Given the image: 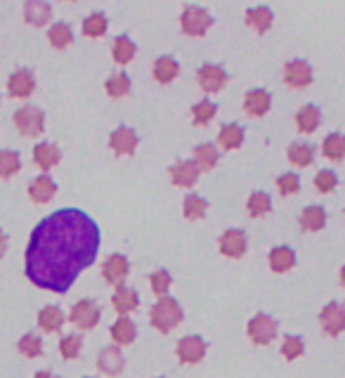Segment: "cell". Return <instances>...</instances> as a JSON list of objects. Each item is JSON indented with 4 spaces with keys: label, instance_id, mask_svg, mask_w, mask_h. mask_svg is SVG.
Segmentation results:
<instances>
[{
    "label": "cell",
    "instance_id": "7dc6e473",
    "mask_svg": "<svg viewBox=\"0 0 345 378\" xmlns=\"http://www.w3.org/2000/svg\"><path fill=\"white\" fill-rule=\"evenodd\" d=\"M5 251H8V234L0 230V258L5 255Z\"/></svg>",
    "mask_w": 345,
    "mask_h": 378
},
{
    "label": "cell",
    "instance_id": "8d00e7d4",
    "mask_svg": "<svg viewBox=\"0 0 345 378\" xmlns=\"http://www.w3.org/2000/svg\"><path fill=\"white\" fill-rule=\"evenodd\" d=\"M107 95L109 97H114V99H119V97H126V95L130 93V78L126 76V73H114V76H109L107 78Z\"/></svg>",
    "mask_w": 345,
    "mask_h": 378
},
{
    "label": "cell",
    "instance_id": "7402d4cb",
    "mask_svg": "<svg viewBox=\"0 0 345 378\" xmlns=\"http://www.w3.org/2000/svg\"><path fill=\"white\" fill-rule=\"evenodd\" d=\"M267 260H270V268H272L274 272H286V270H291L296 265V253H294V248H289V246H277V248H272Z\"/></svg>",
    "mask_w": 345,
    "mask_h": 378
},
{
    "label": "cell",
    "instance_id": "f35d334b",
    "mask_svg": "<svg viewBox=\"0 0 345 378\" xmlns=\"http://www.w3.org/2000/svg\"><path fill=\"white\" fill-rule=\"evenodd\" d=\"M83 34L88 38H99V36L107 34V17L102 12H93L90 17L83 21Z\"/></svg>",
    "mask_w": 345,
    "mask_h": 378
},
{
    "label": "cell",
    "instance_id": "5b68a950",
    "mask_svg": "<svg viewBox=\"0 0 345 378\" xmlns=\"http://www.w3.org/2000/svg\"><path fill=\"white\" fill-rule=\"evenodd\" d=\"M246 331H248V338L256 345H267L277 336V322L270 315H265V312H260V315H256L248 322Z\"/></svg>",
    "mask_w": 345,
    "mask_h": 378
},
{
    "label": "cell",
    "instance_id": "7a4b0ae2",
    "mask_svg": "<svg viewBox=\"0 0 345 378\" xmlns=\"http://www.w3.org/2000/svg\"><path fill=\"white\" fill-rule=\"evenodd\" d=\"M150 319L154 329H158L161 333H168L182 322V307H180V303L171 296L158 298V303L152 305L150 310Z\"/></svg>",
    "mask_w": 345,
    "mask_h": 378
},
{
    "label": "cell",
    "instance_id": "4fadbf2b",
    "mask_svg": "<svg viewBox=\"0 0 345 378\" xmlns=\"http://www.w3.org/2000/svg\"><path fill=\"white\" fill-rule=\"evenodd\" d=\"M220 251L227 258H241L246 253V234H243V230H227L222 234Z\"/></svg>",
    "mask_w": 345,
    "mask_h": 378
},
{
    "label": "cell",
    "instance_id": "f1b7e54d",
    "mask_svg": "<svg viewBox=\"0 0 345 378\" xmlns=\"http://www.w3.org/2000/svg\"><path fill=\"white\" fill-rule=\"evenodd\" d=\"M178 73H180V67L173 57L166 55V57H158V60L154 62V78H156L158 83H171Z\"/></svg>",
    "mask_w": 345,
    "mask_h": 378
},
{
    "label": "cell",
    "instance_id": "cb8c5ba5",
    "mask_svg": "<svg viewBox=\"0 0 345 378\" xmlns=\"http://www.w3.org/2000/svg\"><path fill=\"white\" fill-rule=\"evenodd\" d=\"M324 222H326V213H324L322 206H307L300 213V227L305 232H320Z\"/></svg>",
    "mask_w": 345,
    "mask_h": 378
},
{
    "label": "cell",
    "instance_id": "836d02e7",
    "mask_svg": "<svg viewBox=\"0 0 345 378\" xmlns=\"http://www.w3.org/2000/svg\"><path fill=\"white\" fill-rule=\"evenodd\" d=\"M22 168V158L12 149H0V178H12L14 173H19Z\"/></svg>",
    "mask_w": 345,
    "mask_h": 378
},
{
    "label": "cell",
    "instance_id": "c3c4849f",
    "mask_svg": "<svg viewBox=\"0 0 345 378\" xmlns=\"http://www.w3.org/2000/svg\"><path fill=\"white\" fill-rule=\"evenodd\" d=\"M34 378H55V376H52L50 371H38V374H36Z\"/></svg>",
    "mask_w": 345,
    "mask_h": 378
},
{
    "label": "cell",
    "instance_id": "d4e9b609",
    "mask_svg": "<svg viewBox=\"0 0 345 378\" xmlns=\"http://www.w3.org/2000/svg\"><path fill=\"white\" fill-rule=\"evenodd\" d=\"M38 324L40 329L47 333H55L62 329V324H64V312L60 310V307L50 305V307H43V310L38 312Z\"/></svg>",
    "mask_w": 345,
    "mask_h": 378
},
{
    "label": "cell",
    "instance_id": "d590c367",
    "mask_svg": "<svg viewBox=\"0 0 345 378\" xmlns=\"http://www.w3.org/2000/svg\"><path fill=\"white\" fill-rule=\"evenodd\" d=\"M217 114V106L211 99H201L192 106V121L194 126H206L213 121V116Z\"/></svg>",
    "mask_w": 345,
    "mask_h": 378
},
{
    "label": "cell",
    "instance_id": "ee69618b",
    "mask_svg": "<svg viewBox=\"0 0 345 378\" xmlns=\"http://www.w3.org/2000/svg\"><path fill=\"white\" fill-rule=\"evenodd\" d=\"M302 353H305V343H302L300 336L284 338V343H281V355H284L286 359H298Z\"/></svg>",
    "mask_w": 345,
    "mask_h": 378
},
{
    "label": "cell",
    "instance_id": "f546056e",
    "mask_svg": "<svg viewBox=\"0 0 345 378\" xmlns=\"http://www.w3.org/2000/svg\"><path fill=\"white\" fill-rule=\"evenodd\" d=\"M222 149H239L243 142V128L239 123H227L220 128V135H217Z\"/></svg>",
    "mask_w": 345,
    "mask_h": 378
},
{
    "label": "cell",
    "instance_id": "5bb4252c",
    "mask_svg": "<svg viewBox=\"0 0 345 378\" xmlns=\"http://www.w3.org/2000/svg\"><path fill=\"white\" fill-rule=\"evenodd\" d=\"M168 173H171L173 185H178V187H192L199 180V168L194 161H175Z\"/></svg>",
    "mask_w": 345,
    "mask_h": 378
},
{
    "label": "cell",
    "instance_id": "ffe728a7",
    "mask_svg": "<svg viewBox=\"0 0 345 378\" xmlns=\"http://www.w3.org/2000/svg\"><path fill=\"white\" fill-rule=\"evenodd\" d=\"M97 366L102 374L107 376H119L123 371V357H121L119 348H104L97 357Z\"/></svg>",
    "mask_w": 345,
    "mask_h": 378
},
{
    "label": "cell",
    "instance_id": "277c9868",
    "mask_svg": "<svg viewBox=\"0 0 345 378\" xmlns=\"http://www.w3.org/2000/svg\"><path fill=\"white\" fill-rule=\"evenodd\" d=\"M180 24H182V31L187 36H204L206 31L211 29L213 19L206 12L204 8H196V5H187L182 10V17H180Z\"/></svg>",
    "mask_w": 345,
    "mask_h": 378
},
{
    "label": "cell",
    "instance_id": "f6af8a7d",
    "mask_svg": "<svg viewBox=\"0 0 345 378\" xmlns=\"http://www.w3.org/2000/svg\"><path fill=\"white\" fill-rule=\"evenodd\" d=\"M336 185H338L336 173H331V170H320V173H317L315 187L320 189V191H324V194H329V191L336 189Z\"/></svg>",
    "mask_w": 345,
    "mask_h": 378
},
{
    "label": "cell",
    "instance_id": "7bdbcfd3",
    "mask_svg": "<svg viewBox=\"0 0 345 378\" xmlns=\"http://www.w3.org/2000/svg\"><path fill=\"white\" fill-rule=\"evenodd\" d=\"M81 348H83V338L81 336H64L60 340V353L64 359H76L81 355Z\"/></svg>",
    "mask_w": 345,
    "mask_h": 378
},
{
    "label": "cell",
    "instance_id": "44dd1931",
    "mask_svg": "<svg viewBox=\"0 0 345 378\" xmlns=\"http://www.w3.org/2000/svg\"><path fill=\"white\" fill-rule=\"evenodd\" d=\"M296 123H298L300 132H315L322 123V111L315 104H305L302 109L296 114Z\"/></svg>",
    "mask_w": 345,
    "mask_h": 378
},
{
    "label": "cell",
    "instance_id": "1f68e13d",
    "mask_svg": "<svg viewBox=\"0 0 345 378\" xmlns=\"http://www.w3.org/2000/svg\"><path fill=\"white\" fill-rule=\"evenodd\" d=\"M47 40H50V45L57 47V50H64V47L71 45V40H73L71 26L64 24V21H60V24L50 26V31H47Z\"/></svg>",
    "mask_w": 345,
    "mask_h": 378
},
{
    "label": "cell",
    "instance_id": "b9f144b4",
    "mask_svg": "<svg viewBox=\"0 0 345 378\" xmlns=\"http://www.w3.org/2000/svg\"><path fill=\"white\" fill-rule=\"evenodd\" d=\"M150 284H152V291L158 298H166L168 289H171V284H173V279H171V274H168L166 270H156V272H152V276H150Z\"/></svg>",
    "mask_w": 345,
    "mask_h": 378
},
{
    "label": "cell",
    "instance_id": "603a6c76",
    "mask_svg": "<svg viewBox=\"0 0 345 378\" xmlns=\"http://www.w3.org/2000/svg\"><path fill=\"white\" fill-rule=\"evenodd\" d=\"M135 336H137V329L128 317H119L114 322V327H111V338L119 345H130L132 340H135Z\"/></svg>",
    "mask_w": 345,
    "mask_h": 378
},
{
    "label": "cell",
    "instance_id": "bcb514c9",
    "mask_svg": "<svg viewBox=\"0 0 345 378\" xmlns=\"http://www.w3.org/2000/svg\"><path fill=\"white\" fill-rule=\"evenodd\" d=\"M277 187H279V191L284 196L296 194V191L300 189V178L296 173H286V175H281V178L277 180Z\"/></svg>",
    "mask_w": 345,
    "mask_h": 378
},
{
    "label": "cell",
    "instance_id": "6da1fadb",
    "mask_svg": "<svg viewBox=\"0 0 345 378\" xmlns=\"http://www.w3.org/2000/svg\"><path fill=\"white\" fill-rule=\"evenodd\" d=\"M99 227L88 213L62 209L36 225L26 246V276L36 286L67 294L76 276L95 263Z\"/></svg>",
    "mask_w": 345,
    "mask_h": 378
},
{
    "label": "cell",
    "instance_id": "30bf717a",
    "mask_svg": "<svg viewBox=\"0 0 345 378\" xmlns=\"http://www.w3.org/2000/svg\"><path fill=\"white\" fill-rule=\"evenodd\" d=\"M206 355V343L199 336H185L178 343V359L182 364H196Z\"/></svg>",
    "mask_w": 345,
    "mask_h": 378
},
{
    "label": "cell",
    "instance_id": "3957f363",
    "mask_svg": "<svg viewBox=\"0 0 345 378\" xmlns=\"http://www.w3.org/2000/svg\"><path fill=\"white\" fill-rule=\"evenodd\" d=\"M14 126H17V130L22 132V135L36 137V135L43 132L45 116H43V111H40L38 106L26 104V106H22V109L14 111Z\"/></svg>",
    "mask_w": 345,
    "mask_h": 378
},
{
    "label": "cell",
    "instance_id": "484cf974",
    "mask_svg": "<svg viewBox=\"0 0 345 378\" xmlns=\"http://www.w3.org/2000/svg\"><path fill=\"white\" fill-rule=\"evenodd\" d=\"M24 17L34 26H45L52 19V8L47 3H26Z\"/></svg>",
    "mask_w": 345,
    "mask_h": 378
},
{
    "label": "cell",
    "instance_id": "4dcf8cb0",
    "mask_svg": "<svg viewBox=\"0 0 345 378\" xmlns=\"http://www.w3.org/2000/svg\"><path fill=\"white\" fill-rule=\"evenodd\" d=\"M194 163H196V168L199 170H211V168H215V163H217V149L215 145H211V142H204V145H199L194 149Z\"/></svg>",
    "mask_w": 345,
    "mask_h": 378
},
{
    "label": "cell",
    "instance_id": "7c38bea8",
    "mask_svg": "<svg viewBox=\"0 0 345 378\" xmlns=\"http://www.w3.org/2000/svg\"><path fill=\"white\" fill-rule=\"evenodd\" d=\"M34 88H36V78L29 69H19V71H14L12 76L8 78V93L12 95V97H31Z\"/></svg>",
    "mask_w": 345,
    "mask_h": 378
},
{
    "label": "cell",
    "instance_id": "83f0119b",
    "mask_svg": "<svg viewBox=\"0 0 345 378\" xmlns=\"http://www.w3.org/2000/svg\"><path fill=\"white\" fill-rule=\"evenodd\" d=\"M246 21H248V26H253V29L258 31V34H265V31L272 26V10L265 8V5L246 10Z\"/></svg>",
    "mask_w": 345,
    "mask_h": 378
},
{
    "label": "cell",
    "instance_id": "681fc988",
    "mask_svg": "<svg viewBox=\"0 0 345 378\" xmlns=\"http://www.w3.org/2000/svg\"><path fill=\"white\" fill-rule=\"evenodd\" d=\"M341 284H343V289H345V265H343V270H341Z\"/></svg>",
    "mask_w": 345,
    "mask_h": 378
},
{
    "label": "cell",
    "instance_id": "8992f818",
    "mask_svg": "<svg viewBox=\"0 0 345 378\" xmlns=\"http://www.w3.org/2000/svg\"><path fill=\"white\" fill-rule=\"evenodd\" d=\"M320 324H322L324 333H329V336L343 333L345 331V307L336 300L324 305L320 312Z\"/></svg>",
    "mask_w": 345,
    "mask_h": 378
},
{
    "label": "cell",
    "instance_id": "4316f807",
    "mask_svg": "<svg viewBox=\"0 0 345 378\" xmlns=\"http://www.w3.org/2000/svg\"><path fill=\"white\" fill-rule=\"evenodd\" d=\"M322 152H324V156L331 158V161H343L345 158V135H341V132H331V135H326L322 142Z\"/></svg>",
    "mask_w": 345,
    "mask_h": 378
},
{
    "label": "cell",
    "instance_id": "74e56055",
    "mask_svg": "<svg viewBox=\"0 0 345 378\" xmlns=\"http://www.w3.org/2000/svg\"><path fill=\"white\" fill-rule=\"evenodd\" d=\"M185 217H189V220H199V217L206 215V211H209V201L204 199V196H196V194H189L187 199H185Z\"/></svg>",
    "mask_w": 345,
    "mask_h": 378
},
{
    "label": "cell",
    "instance_id": "52a82bcc",
    "mask_svg": "<svg viewBox=\"0 0 345 378\" xmlns=\"http://www.w3.org/2000/svg\"><path fill=\"white\" fill-rule=\"evenodd\" d=\"M69 319H71L78 329H86V331H90V329H95L97 327V322H99V307L95 305V300L83 298V300H78L76 305L71 307V315H69Z\"/></svg>",
    "mask_w": 345,
    "mask_h": 378
},
{
    "label": "cell",
    "instance_id": "e0dca14e",
    "mask_svg": "<svg viewBox=\"0 0 345 378\" xmlns=\"http://www.w3.org/2000/svg\"><path fill=\"white\" fill-rule=\"evenodd\" d=\"M243 109L248 116H265L270 111V93L263 88L248 90L246 97H243Z\"/></svg>",
    "mask_w": 345,
    "mask_h": 378
},
{
    "label": "cell",
    "instance_id": "ac0fdd59",
    "mask_svg": "<svg viewBox=\"0 0 345 378\" xmlns=\"http://www.w3.org/2000/svg\"><path fill=\"white\" fill-rule=\"evenodd\" d=\"M111 305L123 317V315H130V312L140 305V298H137L135 291L128 289V286H116V294L111 296Z\"/></svg>",
    "mask_w": 345,
    "mask_h": 378
},
{
    "label": "cell",
    "instance_id": "8fae6325",
    "mask_svg": "<svg viewBox=\"0 0 345 378\" xmlns=\"http://www.w3.org/2000/svg\"><path fill=\"white\" fill-rule=\"evenodd\" d=\"M284 81L291 85V88H307L312 83V69L307 62L302 60H294L284 67Z\"/></svg>",
    "mask_w": 345,
    "mask_h": 378
},
{
    "label": "cell",
    "instance_id": "9a60e30c",
    "mask_svg": "<svg viewBox=\"0 0 345 378\" xmlns=\"http://www.w3.org/2000/svg\"><path fill=\"white\" fill-rule=\"evenodd\" d=\"M109 147L114 149L116 154H126V156H128V154L135 152V147H137L135 130H132V128H126V126L116 128L109 137Z\"/></svg>",
    "mask_w": 345,
    "mask_h": 378
},
{
    "label": "cell",
    "instance_id": "9c48e42d",
    "mask_svg": "<svg viewBox=\"0 0 345 378\" xmlns=\"http://www.w3.org/2000/svg\"><path fill=\"white\" fill-rule=\"evenodd\" d=\"M128 272H130V263H128V258L121 253L109 255L102 265V276L107 284H116V286L123 284V279L128 276Z\"/></svg>",
    "mask_w": 345,
    "mask_h": 378
},
{
    "label": "cell",
    "instance_id": "ab89813d",
    "mask_svg": "<svg viewBox=\"0 0 345 378\" xmlns=\"http://www.w3.org/2000/svg\"><path fill=\"white\" fill-rule=\"evenodd\" d=\"M270 206H272V201H270V194H265V191H253L251 196H248V215L251 217H260L265 215V213L270 211Z\"/></svg>",
    "mask_w": 345,
    "mask_h": 378
},
{
    "label": "cell",
    "instance_id": "2e32d148",
    "mask_svg": "<svg viewBox=\"0 0 345 378\" xmlns=\"http://www.w3.org/2000/svg\"><path fill=\"white\" fill-rule=\"evenodd\" d=\"M55 194H57V185L50 175H38V178L29 185V196L36 204H47Z\"/></svg>",
    "mask_w": 345,
    "mask_h": 378
},
{
    "label": "cell",
    "instance_id": "ba28073f",
    "mask_svg": "<svg viewBox=\"0 0 345 378\" xmlns=\"http://www.w3.org/2000/svg\"><path fill=\"white\" fill-rule=\"evenodd\" d=\"M196 78H199V85L204 93H217V90H222L227 83L225 69L217 67V64H204V67L199 69V73H196Z\"/></svg>",
    "mask_w": 345,
    "mask_h": 378
},
{
    "label": "cell",
    "instance_id": "d6986e66",
    "mask_svg": "<svg viewBox=\"0 0 345 378\" xmlns=\"http://www.w3.org/2000/svg\"><path fill=\"white\" fill-rule=\"evenodd\" d=\"M62 158V152L57 145H52V142H40V145H36L34 149V161L38 168L43 170H50L52 166H57Z\"/></svg>",
    "mask_w": 345,
    "mask_h": 378
},
{
    "label": "cell",
    "instance_id": "d6a6232c",
    "mask_svg": "<svg viewBox=\"0 0 345 378\" xmlns=\"http://www.w3.org/2000/svg\"><path fill=\"white\" fill-rule=\"evenodd\" d=\"M312 158H315V147L307 145V142H294V145L289 147V161L296 163V166L300 168L310 166Z\"/></svg>",
    "mask_w": 345,
    "mask_h": 378
},
{
    "label": "cell",
    "instance_id": "e575fe53",
    "mask_svg": "<svg viewBox=\"0 0 345 378\" xmlns=\"http://www.w3.org/2000/svg\"><path fill=\"white\" fill-rule=\"evenodd\" d=\"M135 43H132L128 36H119L114 40V47H111V55H114V62L119 64H128L132 57H135Z\"/></svg>",
    "mask_w": 345,
    "mask_h": 378
},
{
    "label": "cell",
    "instance_id": "60d3db41",
    "mask_svg": "<svg viewBox=\"0 0 345 378\" xmlns=\"http://www.w3.org/2000/svg\"><path fill=\"white\" fill-rule=\"evenodd\" d=\"M17 348L24 357H40V355H43V340L36 336V333H26L17 343Z\"/></svg>",
    "mask_w": 345,
    "mask_h": 378
}]
</instances>
